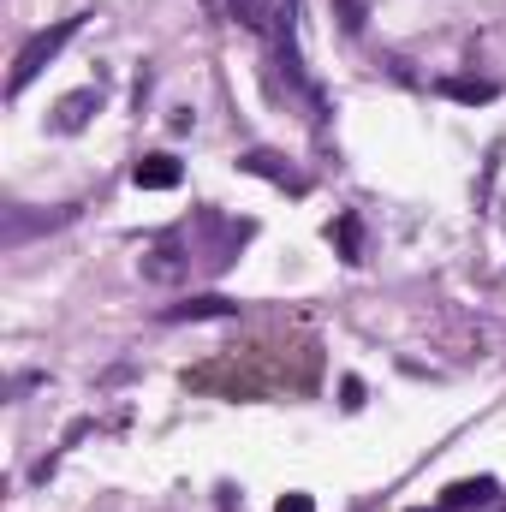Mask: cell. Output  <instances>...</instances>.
Returning <instances> with one entry per match:
<instances>
[{"label":"cell","instance_id":"cell-13","mask_svg":"<svg viewBox=\"0 0 506 512\" xmlns=\"http://www.w3.org/2000/svg\"><path fill=\"white\" fill-rule=\"evenodd\" d=\"M274 512H316V501H310V495H280Z\"/></svg>","mask_w":506,"mask_h":512},{"label":"cell","instance_id":"cell-4","mask_svg":"<svg viewBox=\"0 0 506 512\" xmlns=\"http://www.w3.org/2000/svg\"><path fill=\"white\" fill-rule=\"evenodd\" d=\"M227 316H239V298H221V292H203V298L161 310V322H227Z\"/></svg>","mask_w":506,"mask_h":512},{"label":"cell","instance_id":"cell-12","mask_svg":"<svg viewBox=\"0 0 506 512\" xmlns=\"http://www.w3.org/2000/svg\"><path fill=\"white\" fill-rule=\"evenodd\" d=\"M334 6H340V24L358 36V30H364V6H358V0H334Z\"/></svg>","mask_w":506,"mask_h":512},{"label":"cell","instance_id":"cell-10","mask_svg":"<svg viewBox=\"0 0 506 512\" xmlns=\"http://www.w3.org/2000/svg\"><path fill=\"white\" fill-rule=\"evenodd\" d=\"M227 18H233L239 30H251V36H268L274 18H280V6H274V0H227Z\"/></svg>","mask_w":506,"mask_h":512},{"label":"cell","instance_id":"cell-6","mask_svg":"<svg viewBox=\"0 0 506 512\" xmlns=\"http://www.w3.org/2000/svg\"><path fill=\"white\" fill-rule=\"evenodd\" d=\"M78 209H60V215H24V209H6V233H0V245L6 251H18L30 233H42V227H66Z\"/></svg>","mask_w":506,"mask_h":512},{"label":"cell","instance_id":"cell-9","mask_svg":"<svg viewBox=\"0 0 506 512\" xmlns=\"http://www.w3.org/2000/svg\"><path fill=\"white\" fill-rule=\"evenodd\" d=\"M489 501H495V477H465V483H453V489L441 495L447 512H483Z\"/></svg>","mask_w":506,"mask_h":512},{"label":"cell","instance_id":"cell-2","mask_svg":"<svg viewBox=\"0 0 506 512\" xmlns=\"http://www.w3.org/2000/svg\"><path fill=\"white\" fill-rule=\"evenodd\" d=\"M84 18H90V12H72V18H60V24L36 30V36L18 48V60H12V78H6V96H12V102H18V96H24V90L42 78V72H48V60H54V54H60V48H66V42L84 30Z\"/></svg>","mask_w":506,"mask_h":512},{"label":"cell","instance_id":"cell-3","mask_svg":"<svg viewBox=\"0 0 506 512\" xmlns=\"http://www.w3.org/2000/svg\"><path fill=\"white\" fill-rule=\"evenodd\" d=\"M239 167L256 173V179H268V185H280V191H292V197H304V191H310V179H304L286 155H274V149H245V155H239Z\"/></svg>","mask_w":506,"mask_h":512},{"label":"cell","instance_id":"cell-7","mask_svg":"<svg viewBox=\"0 0 506 512\" xmlns=\"http://www.w3.org/2000/svg\"><path fill=\"white\" fill-rule=\"evenodd\" d=\"M435 96L465 102V108H483V102L501 96V84H489V78H435Z\"/></svg>","mask_w":506,"mask_h":512},{"label":"cell","instance_id":"cell-11","mask_svg":"<svg viewBox=\"0 0 506 512\" xmlns=\"http://www.w3.org/2000/svg\"><path fill=\"white\" fill-rule=\"evenodd\" d=\"M328 239H340V256H346V262H364V245H358V215H340V221L328 227Z\"/></svg>","mask_w":506,"mask_h":512},{"label":"cell","instance_id":"cell-8","mask_svg":"<svg viewBox=\"0 0 506 512\" xmlns=\"http://www.w3.org/2000/svg\"><path fill=\"white\" fill-rule=\"evenodd\" d=\"M131 185H137V191H173V185H179V161H173V155H143V161L131 167Z\"/></svg>","mask_w":506,"mask_h":512},{"label":"cell","instance_id":"cell-14","mask_svg":"<svg viewBox=\"0 0 506 512\" xmlns=\"http://www.w3.org/2000/svg\"><path fill=\"white\" fill-rule=\"evenodd\" d=\"M340 393H346V411H358V405H364V382H358V376H346Z\"/></svg>","mask_w":506,"mask_h":512},{"label":"cell","instance_id":"cell-1","mask_svg":"<svg viewBox=\"0 0 506 512\" xmlns=\"http://www.w3.org/2000/svg\"><path fill=\"white\" fill-rule=\"evenodd\" d=\"M256 233V221H227V215H215V209H197L191 221H179V227H167L149 251H143V280H155V286H173V280H191V274H221L239 245Z\"/></svg>","mask_w":506,"mask_h":512},{"label":"cell","instance_id":"cell-16","mask_svg":"<svg viewBox=\"0 0 506 512\" xmlns=\"http://www.w3.org/2000/svg\"><path fill=\"white\" fill-rule=\"evenodd\" d=\"M483 512H506V507H483Z\"/></svg>","mask_w":506,"mask_h":512},{"label":"cell","instance_id":"cell-5","mask_svg":"<svg viewBox=\"0 0 506 512\" xmlns=\"http://www.w3.org/2000/svg\"><path fill=\"white\" fill-rule=\"evenodd\" d=\"M96 114H102V84L72 90V96H60V108H54V131H84Z\"/></svg>","mask_w":506,"mask_h":512},{"label":"cell","instance_id":"cell-15","mask_svg":"<svg viewBox=\"0 0 506 512\" xmlns=\"http://www.w3.org/2000/svg\"><path fill=\"white\" fill-rule=\"evenodd\" d=\"M411 512H447V507H411Z\"/></svg>","mask_w":506,"mask_h":512}]
</instances>
